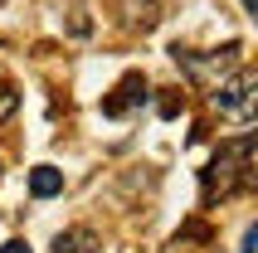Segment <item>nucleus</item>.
<instances>
[{
  "label": "nucleus",
  "mask_w": 258,
  "mask_h": 253,
  "mask_svg": "<svg viewBox=\"0 0 258 253\" xmlns=\"http://www.w3.org/2000/svg\"><path fill=\"white\" fill-rule=\"evenodd\" d=\"M0 253H34V248H29L25 239H10V243H5V248H0Z\"/></svg>",
  "instance_id": "nucleus-10"
},
{
  "label": "nucleus",
  "mask_w": 258,
  "mask_h": 253,
  "mask_svg": "<svg viewBox=\"0 0 258 253\" xmlns=\"http://www.w3.org/2000/svg\"><path fill=\"white\" fill-rule=\"evenodd\" d=\"M244 5V15H258V0H239Z\"/></svg>",
  "instance_id": "nucleus-11"
},
{
  "label": "nucleus",
  "mask_w": 258,
  "mask_h": 253,
  "mask_svg": "<svg viewBox=\"0 0 258 253\" xmlns=\"http://www.w3.org/2000/svg\"><path fill=\"white\" fill-rule=\"evenodd\" d=\"M15 112H20V93H15V88H0V126L10 122Z\"/></svg>",
  "instance_id": "nucleus-7"
},
{
  "label": "nucleus",
  "mask_w": 258,
  "mask_h": 253,
  "mask_svg": "<svg viewBox=\"0 0 258 253\" xmlns=\"http://www.w3.org/2000/svg\"><path fill=\"white\" fill-rule=\"evenodd\" d=\"M253 93H258V73L239 69V73H229V78H219V83H215V107L248 122V117H253Z\"/></svg>",
  "instance_id": "nucleus-2"
},
{
  "label": "nucleus",
  "mask_w": 258,
  "mask_h": 253,
  "mask_svg": "<svg viewBox=\"0 0 258 253\" xmlns=\"http://www.w3.org/2000/svg\"><path fill=\"white\" fill-rule=\"evenodd\" d=\"M180 112V98H161V117H175Z\"/></svg>",
  "instance_id": "nucleus-9"
},
{
  "label": "nucleus",
  "mask_w": 258,
  "mask_h": 253,
  "mask_svg": "<svg viewBox=\"0 0 258 253\" xmlns=\"http://www.w3.org/2000/svg\"><path fill=\"white\" fill-rule=\"evenodd\" d=\"M166 0H122V25L127 29H156Z\"/></svg>",
  "instance_id": "nucleus-4"
},
{
  "label": "nucleus",
  "mask_w": 258,
  "mask_h": 253,
  "mask_svg": "<svg viewBox=\"0 0 258 253\" xmlns=\"http://www.w3.org/2000/svg\"><path fill=\"white\" fill-rule=\"evenodd\" d=\"M137 102H146V78H142V73H127V78L117 83L112 98H102V112H107V117H127Z\"/></svg>",
  "instance_id": "nucleus-3"
},
{
  "label": "nucleus",
  "mask_w": 258,
  "mask_h": 253,
  "mask_svg": "<svg viewBox=\"0 0 258 253\" xmlns=\"http://www.w3.org/2000/svg\"><path fill=\"white\" fill-rule=\"evenodd\" d=\"M54 253H102V239L93 229H63L54 239Z\"/></svg>",
  "instance_id": "nucleus-5"
},
{
  "label": "nucleus",
  "mask_w": 258,
  "mask_h": 253,
  "mask_svg": "<svg viewBox=\"0 0 258 253\" xmlns=\"http://www.w3.org/2000/svg\"><path fill=\"white\" fill-rule=\"evenodd\" d=\"M239 185H253V137H239L229 146H219V156L205 170V200H224Z\"/></svg>",
  "instance_id": "nucleus-1"
},
{
  "label": "nucleus",
  "mask_w": 258,
  "mask_h": 253,
  "mask_svg": "<svg viewBox=\"0 0 258 253\" xmlns=\"http://www.w3.org/2000/svg\"><path fill=\"white\" fill-rule=\"evenodd\" d=\"M29 195H34V200H54V195H63V170H54V166H34V170H29Z\"/></svg>",
  "instance_id": "nucleus-6"
},
{
  "label": "nucleus",
  "mask_w": 258,
  "mask_h": 253,
  "mask_svg": "<svg viewBox=\"0 0 258 253\" xmlns=\"http://www.w3.org/2000/svg\"><path fill=\"white\" fill-rule=\"evenodd\" d=\"M258 248V224H248L244 229V243H239V253H253Z\"/></svg>",
  "instance_id": "nucleus-8"
}]
</instances>
